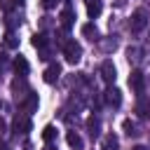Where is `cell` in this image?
I'll use <instances>...</instances> for the list:
<instances>
[{
	"label": "cell",
	"mask_w": 150,
	"mask_h": 150,
	"mask_svg": "<svg viewBox=\"0 0 150 150\" xmlns=\"http://www.w3.org/2000/svg\"><path fill=\"white\" fill-rule=\"evenodd\" d=\"M63 56H66L68 63H77V61L82 59V47H80L75 40H66V45H63Z\"/></svg>",
	"instance_id": "cell-1"
},
{
	"label": "cell",
	"mask_w": 150,
	"mask_h": 150,
	"mask_svg": "<svg viewBox=\"0 0 150 150\" xmlns=\"http://www.w3.org/2000/svg\"><path fill=\"white\" fill-rule=\"evenodd\" d=\"M145 26H148V14H145V9H136V12L131 14L129 28H131L134 33H138V30H143Z\"/></svg>",
	"instance_id": "cell-2"
},
{
	"label": "cell",
	"mask_w": 150,
	"mask_h": 150,
	"mask_svg": "<svg viewBox=\"0 0 150 150\" xmlns=\"http://www.w3.org/2000/svg\"><path fill=\"white\" fill-rule=\"evenodd\" d=\"M129 87H131L136 94H143V89H145V75H143L141 70H131V75H129Z\"/></svg>",
	"instance_id": "cell-3"
},
{
	"label": "cell",
	"mask_w": 150,
	"mask_h": 150,
	"mask_svg": "<svg viewBox=\"0 0 150 150\" xmlns=\"http://www.w3.org/2000/svg\"><path fill=\"white\" fill-rule=\"evenodd\" d=\"M98 73H101V80L105 82V84H112L115 82V66H112V61H103L101 63V68H98Z\"/></svg>",
	"instance_id": "cell-4"
},
{
	"label": "cell",
	"mask_w": 150,
	"mask_h": 150,
	"mask_svg": "<svg viewBox=\"0 0 150 150\" xmlns=\"http://www.w3.org/2000/svg\"><path fill=\"white\" fill-rule=\"evenodd\" d=\"M12 129H14L16 136H19V134H28V131H30V120H28V115H16L14 122H12Z\"/></svg>",
	"instance_id": "cell-5"
},
{
	"label": "cell",
	"mask_w": 150,
	"mask_h": 150,
	"mask_svg": "<svg viewBox=\"0 0 150 150\" xmlns=\"http://www.w3.org/2000/svg\"><path fill=\"white\" fill-rule=\"evenodd\" d=\"M59 75H61V66H59V63L47 66V68H45V73H42V77H45V82H47V84H54V82L59 80Z\"/></svg>",
	"instance_id": "cell-6"
},
{
	"label": "cell",
	"mask_w": 150,
	"mask_h": 150,
	"mask_svg": "<svg viewBox=\"0 0 150 150\" xmlns=\"http://www.w3.org/2000/svg\"><path fill=\"white\" fill-rule=\"evenodd\" d=\"M105 103L112 105V108H120V103H122V91L115 89V87H108V89H105Z\"/></svg>",
	"instance_id": "cell-7"
},
{
	"label": "cell",
	"mask_w": 150,
	"mask_h": 150,
	"mask_svg": "<svg viewBox=\"0 0 150 150\" xmlns=\"http://www.w3.org/2000/svg\"><path fill=\"white\" fill-rule=\"evenodd\" d=\"M21 108H23V112H26V115H30L33 110H38V94L28 91V96L21 101Z\"/></svg>",
	"instance_id": "cell-8"
},
{
	"label": "cell",
	"mask_w": 150,
	"mask_h": 150,
	"mask_svg": "<svg viewBox=\"0 0 150 150\" xmlns=\"http://www.w3.org/2000/svg\"><path fill=\"white\" fill-rule=\"evenodd\" d=\"M84 5H87V14H89L91 19H96V16L103 12V2H101V0H84Z\"/></svg>",
	"instance_id": "cell-9"
},
{
	"label": "cell",
	"mask_w": 150,
	"mask_h": 150,
	"mask_svg": "<svg viewBox=\"0 0 150 150\" xmlns=\"http://www.w3.org/2000/svg\"><path fill=\"white\" fill-rule=\"evenodd\" d=\"M136 112H138L141 117H150V98H148V96H141V98H138Z\"/></svg>",
	"instance_id": "cell-10"
},
{
	"label": "cell",
	"mask_w": 150,
	"mask_h": 150,
	"mask_svg": "<svg viewBox=\"0 0 150 150\" xmlns=\"http://www.w3.org/2000/svg\"><path fill=\"white\" fill-rule=\"evenodd\" d=\"M117 148H120V141H117L115 134L103 136V141H101V150H117Z\"/></svg>",
	"instance_id": "cell-11"
},
{
	"label": "cell",
	"mask_w": 150,
	"mask_h": 150,
	"mask_svg": "<svg viewBox=\"0 0 150 150\" xmlns=\"http://www.w3.org/2000/svg\"><path fill=\"white\" fill-rule=\"evenodd\" d=\"M14 70H16L19 77H26V75H28V61H26L23 56H16V59H14Z\"/></svg>",
	"instance_id": "cell-12"
},
{
	"label": "cell",
	"mask_w": 150,
	"mask_h": 150,
	"mask_svg": "<svg viewBox=\"0 0 150 150\" xmlns=\"http://www.w3.org/2000/svg\"><path fill=\"white\" fill-rule=\"evenodd\" d=\"M66 141H68V145H70L73 150H82V138H80V134L68 131V134H66Z\"/></svg>",
	"instance_id": "cell-13"
},
{
	"label": "cell",
	"mask_w": 150,
	"mask_h": 150,
	"mask_svg": "<svg viewBox=\"0 0 150 150\" xmlns=\"http://www.w3.org/2000/svg\"><path fill=\"white\" fill-rule=\"evenodd\" d=\"M82 35L89 38V40H98V28H96L94 23H84V26H82Z\"/></svg>",
	"instance_id": "cell-14"
},
{
	"label": "cell",
	"mask_w": 150,
	"mask_h": 150,
	"mask_svg": "<svg viewBox=\"0 0 150 150\" xmlns=\"http://www.w3.org/2000/svg\"><path fill=\"white\" fill-rule=\"evenodd\" d=\"M30 42H33V47H38V49H45L49 40H47V35H45V33H35Z\"/></svg>",
	"instance_id": "cell-15"
},
{
	"label": "cell",
	"mask_w": 150,
	"mask_h": 150,
	"mask_svg": "<svg viewBox=\"0 0 150 150\" xmlns=\"http://www.w3.org/2000/svg\"><path fill=\"white\" fill-rule=\"evenodd\" d=\"M61 23H63V28H66V30L73 26V9H70V7H66V9H63V14H61Z\"/></svg>",
	"instance_id": "cell-16"
},
{
	"label": "cell",
	"mask_w": 150,
	"mask_h": 150,
	"mask_svg": "<svg viewBox=\"0 0 150 150\" xmlns=\"http://www.w3.org/2000/svg\"><path fill=\"white\" fill-rule=\"evenodd\" d=\"M87 129H89V136L96 138V136H98V120H96V117H89V120H87Z\"/></svg>",
	"instance_id": "cell-17"
},
{
	"label": "cell",
	"mask_w": 150,
	"mask_h": 150,
	"mask_svg": "<svg viewBox=\"0 0 150 150\" xmlns=\"http://www.w3.org/2000/svg\"><path fill=\"white\" fill-rule=\"evenodd\" d=\"M122 127H124V131H127L129 136H136V134H138V127H136L131 120H124V124H122Z\"/></svg>",
	"instance_id": "cell-18"
},
{
	"label": "cell",
	"mask_w": 150,
	"mask_h": 150,
	"mask_svg": "<svg viewBox=\"0 0 150 150\" xmlns=\"http://www.w3.org/2000/svg\"><path fill=\"white\" fill-rule=\"evenodd\" d=\"M54 136H56L54 127H45V131H42V138H45L47 143H52V141H54Z\"/></svg>",
	"instance_id": "cell-19"
},
{
	"label": "cell",
	"mask_w": 150,
	"mask_h": 150,
	"mask_svg": "<svg viewBox=\"0 0 150 150\" xmlns=\"http://www.w3.org/2000/svg\"><path fill=\"white\" fill-rule=\"evenodd\" d=\"M40 2H42V7H45V9H52V7L56 5V0H40Z\"/></svg>",
	"instance_id": "cell-20"
},
{
	"label": "cell",
	"mask_w": 150,
	"mask_h": 150,
	"mask_svg": "<svg viewBox=\"0 0 150 150\" xmlns=\"http://www.w3.org/2000/svg\"><path fill=\"white\" fill-rule=\"evenodd\" d=\"M2 134H5V120L0 117V136H2Z\"/></svg>",
	"instance_id": "cell-21"
},
{
	"label": "cell",
	"mask_w": 150,
	"mask_h": 150,
	"mask_svg": "<svg viewBox=\"0 0 150 150\" xmlns=\"http://www.w3.org/2000/svg\"><path fill=\"white\" fill-rule=\"evenodd\" d=\"M131 150H150V148H145V145H134Z\"/></svg>",
	"instance_id": "cell-22"
},
{
	"label": "cell",
	"mask_w": 150,
	"mask_h": 150,
	"mask_svg": "<svg viewBox=\"0 0 150 150\" xmlns=\"http://www.w3.org/2000/svg\"><path fill=\"white\" fill-rule=\"evenodd\" d=\"M0 150H12V148H9L7 143H0Z\"/></svg>",
	"instance_id": "cell-23"
},
{
	"label": "cell",
	"mask_w": 150,
	"mask_h": 150,
	"mask_svg": "<svg viewBox=\"0 0 150 150\" xmlns=\"http://www.w3.org/2000/svg\"><path fill=\"white\" fill-rule=\"evenodd\" d=\"M12 2H21V0H12Z\"/></svg>",
	"instance_id": "cell-24"
}]
</instances>
